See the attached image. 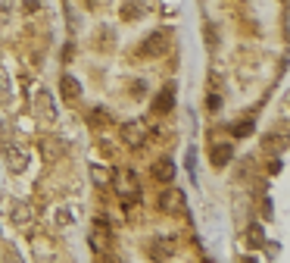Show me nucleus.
<instances>
[{
    "label": "nucleus",
    "instance_id": "15",
    "mask_svg": "<svg viewBox=\"0 0 290 263\" xmlns=\"http://www.w3.org/2000/svg\"><path fill=\"white\" fill-rule=\"evenodd\" d=\"M144 10H147L144 0H128V4L122 7V16H125V19H138V13H144Z\"/></svg>",
    "mask_w": 290,
    "mask_h": 263
},
{
    "label": "nucleus",
    "instance_id": "9",
    "mask_svg": "<svg viewBox=\"0 0 290 263\" xmlns=\"http://www.w3.org/2000/svg\"><path fill=\"white\" fill-rule=\"evenodd\" d=\"M153 179H156V182H172V179H175V163H172L169 157H159V160L153 163Z\"/></svg>",
    "mask_w": 290,
    "mask_h": 263
},
{
    "label": "nucleus",
    "instance_id": "4",
    "mask_svg": "<svg viewBox=\"0 0 290 263\" xmlns=\"http://www.w3.org/2000/svg\"><path fill=\"white\" fill-rule=\"evenodd\" d=\"M144 138H147V126H144L141 119H131V122H125V126H122V141H125L128 147L144 144Z\"/></svg>",
    "mask_w": 290,
    "mask_h": 263
},
{
    "label": "nucleus",
    "instance_id": "2",
    "mask_svg": "<svg viewBox=\"0 0 290 263\" xmlns=\"http://www.w3.org/2000/svg\"><path fill=\"white\" fill-rule=\"evenodd\" d=\"M4 157H7V166H10L13 172H22V169L28 166V150H25L22 144L7 141V144H4Z\"/></svg>",
    "mask_w": 290,
    "mask_h": 263
},
{
    "label": "nucleus",
    "instance_id": "11",
    "mask_svg": "<svg viewBox=\"0 0 290 263\" xmlns=\"http://www.w3.org/2000/svg\"><path fill=\"white\" fill-rule=\"evenodd\" d=\"M112 179H115V172H112L109 166H103V163H91V182H94L97 188H106Z\"/></svg>",
    "mask_w": 290,
    "mask_h": 263
},
{
    "label": "nucleus",
    "instance_id": "3",
    "mask_svg": "<svg viewBox=\"0 0 290 263\" xmlns=\"http://www.w3.org/2000/svg\"><path fill=\"white\" fill-rule=\"evenodd\" d=\"M165 50H169V31H153L141 47L144 57H162Z\"/></svg>",
    "mask_w": 290,
    "mask_h": 263
},
{
    "label": "nucleus",
    "instance_id": "7",
    "mask_svg": "<svg viewBox=\"0 0 290 263\" xmlns=\"http://www.w3.org/2000/svg\"><path fill=\"white\" fill-rule=\"evenodd\" d=\"M34 107H37V116H41V119H47V122H53V119H56V107H53L50 91L41 88V91L34 94Z\"/></svg>",
    "mask_w": 290,
    "mask_h": 263
},
{
    "label": "nucleus",
    "instance_id": "5",
    "mask_svg": "<svg viewBox=\"0 0 290 263\" xmlns=\"http://www.w3.org/2000/svg\"><path fill=\"white\" fill-rule=\"evenodd\" d=\"M231 157H234V147H231L228 141H219V144H212V150H209L212 169H225V166L231 163Z\"/></svg>",
    "mask_w": 290,
    "mask_h": 263
},
{
    "label": "nucleus",
    "instance_id": "14",
    "mask_svg": "<svg viewBox=\"0 0 290 263\" xmlns=\"http://www.w3.org/2000/svg\"><path fill=\"white\" fill-rule=\"evenodd\" d=\"M10 219H13L16 225H28V222H31V207H28V204H13Z\"/></svg>",
    "mask_w": 290,
    "mask_h": 263
},
{
    "label": "nucleus",
    "instance_id": "8",
    "mask_svg": "<svg viewBox=\"0 0 290 263\" xmlns=\"http://www.w3.org/2000/svg\"><path fill=\"white\" fill-rule=\"evenodd\" d=\"M175 107V85L169 82L162 91H159V97H156V103H153V113H169Z\"/></svg>",
    "mask_w": 290,
    "mask_h": 263
},
{
    "label": "nucleus",
    "instance_id": "10",
    "mask_svg": "<svg viewBox=\"0 0 290 263\" xmlns=\"http://www.w3.org/2000/svg\"><path fill=\"white\" fill-rule=\"evenodd\" d=\"M60 91H63V97H66V100H78V97H81V82L75 79V75H69V72H66L63 79H60Z\"/></svg>",
    "mask_w": 290,
    "mask_h": 263
},
{
    "label": "nucleus",
    "instance_id": "16",
    "mask_svg": "<svg viewBox=\"0 0 290 263\" xmlns=\"http://www.w3.org/2000/svg\"><path fill=\"white\" fill-rule=\"evenodd\" d=\"M231 135H234V138H246V135H253V122L246 119V122H237V126H231Z\"/></svg>",
    "mask_w": 290,
    "mask_h": 263
},
{
    "label": "nucleus",
    "instance_id": "18",
    "mask_svg": "<svg viewBox=\"0 0 290 263\" xmlns=\"http://www.w3.org/2000/svg\"><path fill=\"white\" fill-rule=\"evenodd\" d=\"M219 103H222V97H219V94H209V107L219 110Z\"/></svg>",
    "mask_w": 290,
    "mask_h": 263
},
{
    "label": "nucleus",
    "instance_id": "17",
    "mask_svg": "<svg viewBox=\"0 0 290 263\" xmlns=\"http://www.w3.org/2000/svg\"><path fill=\"white\" fill-rule=\"evenodd\" d=\"M75 219H72V210H66V207H56V225H72Z\"/></svg>",
    "mask_w": 290,
    "mask_h": 263
},
{
    "label": "nucleus",
    "instance_id": "6",
    "mask_svg": "<svg viewBox=\"0 0 290 263\" xmlns=\"http://www.w3.org/2000/svg\"><path fill=\"white\" fill-rule=\"evenodd\" d=\"M37 150H41V157H44L47 163H56V160L63 157V150H66V147H63L60 138H50V135H47V138H41V141H37Z\"/></svg>",
    "mask_w": 290,
    "mask_h": 263
},
{
    "label": "nucleus",
    "instance_id": "1",
    "mask_svg": "<svg viewBox=\"0 0 290 263\" xmlns=\"http://www.w3.org/2000/svg\"><path fill=\"white\" fill-rule=\"evenodd\" d=\"M162 210L169 213V216H184L187 213V198L181 188H169V191H162Z\"/></svg>",
    "mask_w": 290,
    "mask_h": 263
},
{
    "label": "nucleus",
    "instance_id": "12",
    "mask_svg": "<svg viewBox=\"0 0 290 263\" xmlns=\"http://www.w3.org/2000/svg\"><path fill=\"white\" fill-rule=\"evenodd\" d=\"M91 244H94V251H97V254H103V251H106V244H109V229H106V222H103V219H97V225H94Z\"/></svg>",
    "mask_w": 290,
    "mask_h": 263
},
{
    "label": "nucleus",
    "instance_id": "13",
    "mask_svg": "<svg viewBox=\"0 0 290 263\" xmlns=\"http://www.w3.org/2000/svg\"><path fill=\"white\" fill-rule=\"evenodd\" d=\"M246 244H250V248H262L265 244V229H262V225H246Z\"/></svg>",
    "mask_w": 290,
    "mask_h": 263
}]
</instances>
